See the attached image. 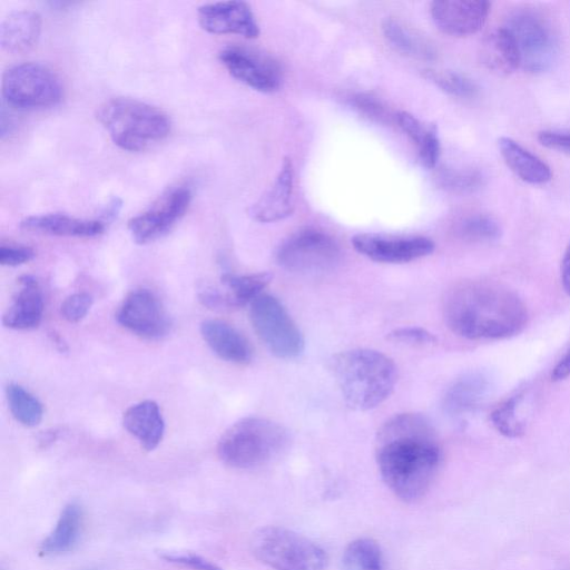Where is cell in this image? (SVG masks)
Returning a JSON list of instances; mask_svg holds the SVG:
<instances>
[{
	"mask_svg": "<svg viewBox=\"0 0 570 570\" xmlns=\"http://www.w3.org/2000/svg\"><path fill=\"white\" fill-rule=\"evenodd\" d=\"M441 451L431 422L419 413H401L382 424L376 436V461L382 479L400 499L414 501L428 491L438 471Z\"/></svg>",
	"mask_w": 570,
	"mask_h": 570,
	"instance_id": "1",
	"label": "cell"
},
{
	"mask_svg": "<svg viewBox=\"0 0 570 570\" xmlns=\"http://www.w3.org/2000/svg\"><path fill=\"white\" fill-rule=\"evenodd\" d=\"M443 314L456 335L473 340H501L520 333L528 322L523 301L507 286L468 281L449 291Z\"/></svg>",
	"mask_w": 570,
	"mask_h": 570,
	"instance_id": "2",
	"label": "cell"
},
{
	"mask_svg": "<svg viewBox=\"0 0 570 570\" xmlns=\"http://www.w3.org/2000/svg\"><path fill=\"white\" fill-rule=\"evenodd\" d=\"M331 370L346 404L357 411L372 410L383 403L397 381L393 360L371 348L336 354Z\"/></svg>",
	"mask_w": 570,
	"mask_h": 570,
	"instance_id": "3",
	"label": "cell"
},
{
	"mask_svg": "<svg viewBox=\"0 0 570 570\" xmlns=\"http://www.w3.org/2000/svg\"><path fill=\"white\" fill-rule=\"evenodd\" d=\"M97 119L114 144L127 151H140L161 141L171 127L161 109L128 97L104 101L97 109Z\"/></svg>",
	"mask_w": 570,
	"mask_h": 570,
	"instance_id": "4",
	"label": "cell"
},
{
	"mask_svg": "<svg viewBox=\"0 0 570 570\" xmlns=\"http://www.w3.org/2000/svg\"><path fill=\"white\" fill-rule=\"evenodd\" d=\"M287 441V431L281 424L264 417L247 416L224 432L217 453L229 466L250 469L277 455Z\"/></svg>",
	"mask_w": 570,
	"mask_h": 570,
	"instance_id": "5",
	"label": "cell"
},
{
	"mask_svg": "<svg viewBox=\"0 0 570 570\" xmlns=\"http://www.w3.org/2000/svg\"><path fill=\"white\" fill-rule=\"evenodd\" d=\"M258 560L274 570H325L327 558L309 539L285 528L265 527L252 539Z\"/></svg>",
	"mask_w": 570,
	"mask_h": 570,
	"instance_id": "6",
	"label": "cell"
},
{
	"mask_svg": "<svg viewBox=\"0 0 570 570\" xmlns=\"http://www.w3.org/2000/svg\"><path fill=\"white\" fill-rule=\"evenodd\" d=\"M504 27L514 39L520 67L530 72H542L556 61L558 36L542 12L530 8L518 9L509 16Z\"/></svg>",
	"mask_w": 570,
	"mask_h": 570,
	"instance_id": "7",
	"label": "cell"
},
{
	"mask_svg": "<svg viewBox=\"0 0 570 570\" xmlns=\"http://www.w3.org/2000/svg\"><path fill=\"white\" fill-rule=\"evenodd\" d=\"M1 89L6 104L21 110L55 106L63 95L57 73L38 62H23L8 68L2 76Z\"/></svg>",
	"mask_w": 570,
	"mask_h": 570,
	"instance_id": "8",
	"label": "cell"
},
{
	"mask_svg": "<svg viewBox=\"0 0 570 570\" xmlns=\"http://www.w3.org/2000/svg\"><path fill=\"white\" fill-rule=\"evenodd\" d=\"M249 318L259 340L279 358L297 357L304 350V337L282 303L269 294H261L252 303Z\"/></svg>",
	"mask_w": 570,
	"mask_h": 570,
	"instance_id": "9",
	"label": "cell"
},
{
	"mask_svg": "<svg viewBox=\"0 0 570 570\" xmlns=\"http://www.w3.org/2000/svg\"><path fill=\"white\" fill-rule=\"evenodd\" d=\"M341 258V248L328 234L305 228L282 243L276 261L284 269L294 273H316L333 268Z\"/></svg>",
	"mask_w": 570,
	"mask_h": 570,
	"instance_id": "10",
	"label": "cell"
},
{
	"mask_svg": "<svg viewBox=\"0 0 570 570\" xmlns=\"http://www.w3.org/2000/svg\"><path fill=\"white\" fill-rule=\"evenodd\" d=\"M218 58L237 80L261 92H274L283 82V69L271 55L247 46L230 45Z\"/></svg>",
	"mask_w": 570,
	"mask_h": 570,
	"instance_id": "11",
	"label": "cell"
},
{
	"mask_svg": "<svg viewBox=\"0 0 570 570\" xmlns=\"http://www.w3.org/2000/svg\"><path fill=\"white\" fill-rule=\"evenodd\" d=\"M193 198L186 185L170 187L146 210L128 222V229L138 244H147L166 234L186 213Z\"/></svg>",
	"mask_w": 570,
	"mask_h": 570,
	"instance_id": "12",
	"label": "cell"
},
{
	"mask_svg": "<svg viewBox=\"0 0 570 570\" xmlns=\"http://www.w3.org/2000/svg\"><path fill=\"white\" fill-rule=\"evenodd\" d=\"M116 318L129 332L148 340L163 337L170 327L161 302L147 288L131 291L119 306Z\"/></svg>",
	"mask_w": 570,
	"mask_h": 570,
	"instance_id": "13",
	"label": "cell"
},
{
	"mask_svg": "<svg viewBox=\"0 0 570 570\" xmlns=\"http://www.w3.org/2000/svg\"><path fill=\"white\" fill-rule=\"evenodd\" d=\"M352 245L363 256L389 264L409 263L433 253L434 242L424 236H391L372 233L357 234Z\"/></svg>",
	"mask_w": 570,
	"mask_h": 570,
	"instance_id": "14",
	"label": "cell"
},
{
	"mask_svg": "<svg viewBox=\"0 0 570 570\" xmlns=\"http://www.w3.org/2000/svg\"><path fill=\"white\" fill-rule=\"evenodd\" d=\"M490 8L484 0H435L430 3V14L442 32L466 37L481 30Z\"/></svg>",
	"mask_w": 570,
	"mask_h": 570,
	"instance_id": "15",
	"label": "cell"
},
{
	"mask_svg": "<svg viewBox=\"0 0 570 570\" xmlns=\"http://www.w3.org/2000/svg\"><path fill=\"white\" fill-rule=\"evenodd\" d=\"M200 27L214 35H238L248 39L257 38L259 27L248 3L244 1H220L206 3L197 10Z\"/></svg>",
	"mask_w": 570,
	"mask_h": 570,
	"instance_id": "16",
	"label": "cell"
},
{
	"mask_svg": "<svg viewBox=\"0 0 570 570\" xmlns=\"http://www.w3.org/2000/svg\"><path fill=\"white\" fill-rule=\"evenodd\" d=\"M272 278L273 275L267 272L242 275L226 273L220 277L224 291L206 288L199 294V299L214 309L242 307L259 296Z\"/></svg>",
	"mask_w": 570,
	"mask_h": 570,
	"instance_id": "17",
	"label": "cell"
},
{
	"mask_svg": "<svg viewBox=\"0 0 570 570\" xmlns=\"http://www.w3.org/2000/svg\"><path fill=\"white\" fill-rule=\"evenodd\" d=\"M294 167L285 157L268 189L250 206L249 215L259 223H275L293 213Z\"/></svg>",
	"mask_w": 570,
	"mask_h": 570,
	"instance_id": "18",
	"label": "cell"
},
{
	"mask_svg": "<svg viewBox=\"0 0 570 570\" xmlns=\"http://www.w3.org/2000/svg\"><path fill=\"white\" fill-rule=\"evenodd\" d=\"M19 289L3 314L2 323L13 330L37 327L43 314V297L38 281L31 275L18 279Z\"/></svg>",
	"mask_w": 570,
	"mask_h": 570,
	"instance_id": "19",
	"label": "cell"
},
{
	"mask_svg": "<svg viewBox=\"0 0 570 570\" xmlns=\"http://www.w3.org/2000/svg\"><path fill=\"white\" fill-rule=\"evenodd\" d=\"M200 334L209 348L222 360L245 365L253 358V348L247 338L224 321H204L200 324Z\"/></svg>",
	"mask_w": 570,
	"mask_h": 570,
	"instance_id": "20",
	"label": "cell"
},
{
	"mask_svg": "<svg viewBox=\"0 0 570 570\" xmlns=\"http://www.w3.org/2000/svg\"><path fill=\"white\" fill-rule=\"evenodd\" d=\"M490 391L489 377L481 372H470L456 379L443 396V410L452 417L474 411Z\"/></svg>",
	"mask_w": 570,
	"mask_h": 570,
	"instance_id": "21",
	"label": "cell"
},
{
	"mask_svg": "<svg viewBox=\"0 0 570 570\" xmlns=\"http://www.w3.org/2000/svg\"><path fill=\"white\" fill-rule=\"evenodd\" d=\"M125 429L146 451H153L163 440L165 422L155 401L146 400L128 407L122 415Z\"/></svg>",
	"mask_w": 570,
	"mask_h": 570,
	"instance_id": "22",
	"label": "cell"
},
{
	"mask_svg": "<svg viewBox=\"0 0 570 570\" xmlns=\"http://www.w3.org/2000/svg\"><path fill=\"white\" fill-rule=\"evenodd\" d=\"M20 226L30 232L68 237H95L105 230V225L100 220L82 219L61 213L29 216Z\"/></svg>",
	"mask_w": 570,
	"mask_h": 570,
	"instance_id": "23",
	"label": "cell"
},
{
	"mask_svg": "<svg viewBox=\"0 0 570 570\" xmlns=\"http://www.w3.org/2000/svg\"><path fill=\"white\" fill-rule=\"evenodd\" d=\"M479 58L488 70L499 76L510 75L520 67L518 48L505 27L493 29L484 36Z\"/></svg>",
	"mask_w": 570,
	"mask_h": 570,
	"instance_id": "24",
	"label": "cell"
},
{
	"mask_svg": "<svg viewBox=\"0 0 570 570\" xmlns=\"http://www.w3.org/2000/svg\"><path fill=\"white\" fill-rule=\"evenodd\" d=\"M41 17L33 10L10 12L1 22L0 43L10 53H20L32 48L41 32Z\"/></svg>",
	"mask_w": 570,
	"mask_h": 570,
	"instance_id": "25",
	"label": "cell"
},
{
	"mask_svg": "<svg viewBox=\"0 0 570 570\" xmlns=\"http://www.w3.org/2000/svg\"><path fill=\"white\" fill-rule=\"evenodd\" d=\"M382 32L390 46L405 56L425 61L438 57L433 41L400 19L386 18L382 22Z\"/></svg>",
	"mask_w": 570,
	"mask_h": 570,
	"instance_id": "26",
	"label": "cell"
},
{
	"mask_svg": "<svg viewBox=\"0 0 570 570\" xmlns=\"http://www.w3.org/2000/svg\"><path fill=\"white\" fill-rule=\"evenodd\" d=\"M498 146L508 167L523 181L541 185L551 179L550 167L515 140L501 137Z\"/></svg>",
	"mask_w": 570,
	"mask_h": 570,
	"instance_id": "27",
	"label": "cell"
},
{
	"mask_svg": "<svg viewBox=\"0 0 570 570\" xmlns=\"http://www.w3.org/2000/svg\"><path fill=\"white\" fill-rule=\"evenodd\" d=\"M83 527V512L78 503L67 504L50 534L39 547L40 556L59 554L70 551L78 543Z\"/></svg>",
	"mask_w": 570,
	"mask_h": 570,
	"instance_id": "28",
	"label": "cell"
},
{
	"mask_svg": "<svg viewBox=\"0 0 570 570\" xmlns=\"http://www.w3.org/2000/svg\"><path fill=\"white\" fill-rule=\"evenodd\" d=\"M395 120L415 145L421 164L429 169L434 168L441 153L440 139L435 126H425L415 116L406 111L397 112Z\"/></svg>",
	"mask_w": 570,
	"mask_h": 570,
	"instance_id": "29",
	"label": "cell"
},
{
	"mask_svg": "<svg viewBox=\"0 0 570 570\" xmlns=\"http://www.w3.org/2000/svg\"><path fill=\"white\" fill-rule=\"evenodd\" d=\"M7 401L13 417L24 426L38 425L43 416L42 404L29 391L18 384H9Z\"/></svg>",
	"mask_w": 570,
	"mask_h": 570,
	"instance_id": "30",
	"label": "cell"
},
{
	"mask_svg": "<svg viewBox=\"0 0 570 570\" xmlns=\"http://www.w3.org/2000/svg\"><path fill=\"white\" fill-rule=\"evenodd\" d=\"M343 567L345 570H383L380 547L367 538L354 540L343 553Z\"/></svg>",
	"mask_w": 570,
	"mask_h": 570,
	"instance_id": "31",
	"label": "cell"
},
{
	"mask_svg": "<svg viewBox=\"0 0 570 570\" xmlns=\"http://www.w3.org/2000/svg\"><path fill=\"white\" fill-rule=\"evenodd\" d=\"M455 235L464 242L484 243L500 237L498 222L485 214H472L462 218L454 228Z\"/></svg>",
	"mask_w": 570,
	"mask_h": 570,
	"instance_id": "32",
	"label": "cell"
},
{
	"mask_svg": "<svg viewBox=\"0 0 570 570\" xmlns=\"http://www.w3.org/2000/svg\"><path fill=\"white\" fill-rule=\"evenodd\" d=\"M439 181L451 193L470 194L483 186L484 176L474 168H444L440 171Z\"/></svg>",
	"mask_w": 570,
	"mask_h": 570,
	"instance_id": "33",
	"label": "cell"
},
{
	"mask_svg": "<svg viewBox=\"0 0 570 570\" xmlns=\"http://www.w3.org/2000/svg\"><path fill=\"white\" fill-rule=\"evenodd\" d=\"M425 77L451 96L468 99L478 95L476 85L462 73L430 69L425 71Z\"/></svg>",
	"mask_w": 570,
	"mask_h": 570,
	"instance_id": "34",
	"label": "cell"
},
{
	"mask_svg": "<svg viewBox=\"0 0 570 570\" xmlns=\"http://www.w3.org/2000/svg\"><path fill=\"white\" fill-rule=\"evenodd\" d=\"M519 399L520 396L510 397L491 413L493 426L504 436L519 438L524 433V425L517 415Z\"/></svg>",
	"mask_w": 570,
	"mask_h": 570,
	"instance_id": "35",
	"label": "cell"
},
{
	"mask_svg": "<svg viewBox=\"0 0 570 570\" xmlns=\"http://www.w3.org/2000/svg\"><path fill=\"white\" fill-rule=\"evenodd\" d=\"M90 294L80 292L69 295L61 304V315L70 323L80 322L92 306Z\"/></svg>",
	"mask_w": 570,
	"mask_h": 570,
	"instance_id": "36",
	"label": "cell"
},
{
	"mask_svg": "<svg viewBox=\"0 0 570 570\" xmlns=\"http://www.w3.org/2000/svg\"><path fill=\"white\" fill-rule=\"evenodd\" d=\"M387 338L407 345H428L436 341L431 332L415 326L395 328L387 334Z\"/></svg>",
	"mask_w": 570,
	"mask_h": 570,
	"instance_id": "37",
	"label": "cell"
},
{
	"mask_svg": "<svg viewBox=\"0 0 570 570\" xmlns=\"http://www.w3.org/2000/svg\"><path fill=\"white\" fill-rule=\"evenodd\" d=\"M160 558L167 562L181 566L191 570H222L213 562L190 552H163Z\"/></svg>",
	"mask_w": 570,
	"mask_h": 570,
	"instance_id": "38",
	"label": "cell"
},
{
	"mask_svg": "<svg viewBox=\"0 0 570 570\" xmlns=\"http://www.w3.org/2000/svg\"><path fill=\"white\" fill-rule=\"evenodd\" d=\"M36 256L33 248L23 245H1L0 264L18 266L30 262Z\"/></svg>",
	"mask_w": 570,
	"mask_h": 570,
	"instance_id": "39",
	"label": "cell"
},
{
	"mask_svg": "<svg viewBox=\"0 0 570 570\" xmlns=\"http://www.w3.org/2000/svg\"><path fill=\"white\" fill-rule=\"evenodd\" d=\"M353 104L362 114L371 119L383 121L390 118V112L385 106L372 96L358 95L354 97Z\"/></svg>",
	"mask_w": 570,
	"mask_h": 570,
	"instance_id": "40",
	"label": "cell"
},
{
	"mask_svg": "<svg viewBox=\"0 0 570 570\" xmlns=\"http://www.w3.org/2000/svg\"><path fill=\"white\" fill-rule=\"evenodd\" d=\"M538 140L549 149L570 154V130H543L538 134Z\"/></svg>",
	"mask_w": 570,
	"mask_h": 570,
	"instance_id": "41",
	"label": "cell"
},
{
	"mask_svg": "<svg viewBox=\"0 0 570 570\" xmlns=\"http://www.w3.org/2000/svg\"><path fill=\"white\" fill-rule=\"evenodd\" d=\"M568 376H570V348L552 370L551 380L558 382Z\"/></svg>",
	"mask_w": 570,
	"mask_h": 570,
	"instance_id": "42",
	"label": "cell"
},
{
	"mask_svg": "<svg viewBox=\"0 0 570 570\" xmlns=\"http://www.w3.org/2000/svg\"><path fill=\"white\" fill-rule=\"evenodd\" d=\"M561 281L564 291L570 295V243L566 248L561 262Z\"/></svg>",
	"mask_w": 570,
	"mask_h": 570,
	"instance_id": "43",
	"label": "cell"
}]
</instances>
